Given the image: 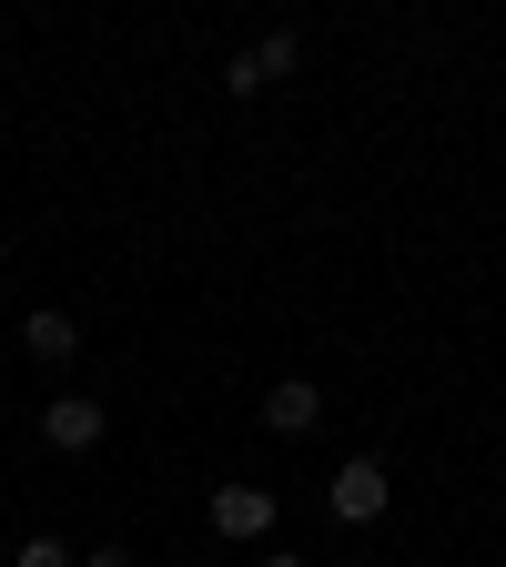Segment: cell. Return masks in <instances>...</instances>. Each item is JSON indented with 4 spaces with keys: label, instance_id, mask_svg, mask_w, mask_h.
<instances>
[{
    "label": "cell",
    "instance_id": "obj_1",
    "mask_svg": "<svg viewBox=\"0 0 506 567\" xmlns=\"http://www.w3.org/2000/svg\"><path fill=\"white\" fill-rule=\"evenodd\" d=\"M324 507H334L344 527H375V517L395 507V476H385V456H344V466H334V486H324Z\"/></svg>",
    "mask_w": 506,
    "mask_h": 567
},
{
    "label": "cell",
    "instance_id": "obj_2",
    "mask_svg": "<svg viewBox=\"0 0 506 567\" xmlns=\"http://www.w3.org/2000/svg\"><path fill=\"white\" fill-rule=\"evenodd\" d=\"M102 425H112V415H102L92 395H51V405H41V446H61V456H92V446H102Z\"/></svg>",
    "mask_w": 506,
    "mask_h": 567
},
{
    "label": "cell",
    "instance_id": "obj_3",
    "mask_svg": "<svg viewBox=\"0 0 506 567\" xmlns=\"http://www.w3.org/2000/svg\"><path fill=\"white\" fill-rule=\"evenodd\" d=\"M203 517H213V537H234V547L244 537H273V486H213Z\"/></svg>",
    "mask_w": 506,
    "mask_h": 567
},
{
    "label": "cell",
    "instance_id": "obj_4",
    "mask_svg": "<svg viewBox=\"0 0 506 567\" xmlns=\"http://www.w3.org/2000/svg\"><path fill=\"white\" fill-rule=\"evenodd\" d=\"M264 425H273V436H314V425H324V385L314 375H273L264 385Z\"/></svg>",
    "mask_w": 506,
    "mask_h": 567
},
{
    "label": "cell",
    "instance_id": "obj_5",
    "mask_svg": "<svg viewBox=\"0 0 506 567\" xmlns=\"http://www.w3.org/2000/svg\"><path fill=\"white\" fill-rule=\"evenodd\" d=\"M21 344H31V354H41V365H71V354H82V324H71V315H61V305H41V315H31V324H21Z\"/></svg>",
    "mask_w": 506,
    "mask_h": 567
},
{
    "label": "cell",
    "instance_id": "obj_6",
    "mask_svg": "<svg viewBox=\"0 0 506 567\" xmlns=\"http://www.w3.org/2000/svg\"><path fill=\"white\" fill-rule=\"evenodd\" d=\"M295 71H304V31H264V41H254V82H264V92L295 82Z\"/></svg>",
    "mask_w": 506,
    "mask_h": 567
},
{
    "label": "cell",
    "instance_id": "obj_7",
    "mask_svg": "<svg viewBox=\"0 0 506 567\" xmlns=\"http://www.w3.org/2000/svg\"><path fill=\"white\" fill-rule=\"evenodd\" d=\"M11 567H82V557H71L61 537H21V547H11Z\"/></svg>",
    "mask_w": 506,
    "mask_h": 567
},
{
    "label": "cell",
    "instance_id": "obj_8",
    "mask_svg": "<svg viewBox=\"0 0 506 567\" xmlns=\"http://www.w3.org/2000/svg\"><path fill=\"white\" fill-rule=\"evenodd\" d=\"M82 567H142V557H132V547H92Z\"/></svg>",
    "mask_w": 506,
    "mask_h": 567
},
{
    "label": "cell",
    "instance_id": "obj_9",
    "mask_svg": "<svg viewBox=\"0 0 506 567\" xmlns=\"http://www.w3.org/2000/svg\"><path fill=\"white\" fill-rule=\"evenodd\" d=\"M254 567H314V557H295V547H264V557H254Z\"/></svg>",
    "mask_w": 506,
    "mask_h": 567
}]
</instances>
